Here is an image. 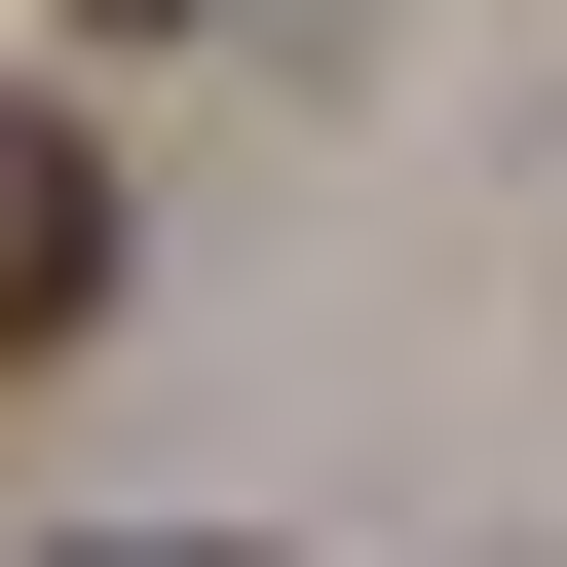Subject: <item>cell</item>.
<instances>
[{
	"label": "cell",
	"mask_w": 567,
	"mask_h": 567,
	"mask_svg": "<svg viewBox=\"0 0 567 567\" xmlns=\"http://www.w3.org/2000/svg\"><path fill=\"white\" fill-rule=\"evenodd\" d=\"M76 303H114V152H76V114H0V379H39Z\"/></svg>",
	"instance_id": "1"
},
{
	"label": "cell",
	"mask_w": 567,
	"mask_h": 567,
	"mask_svg": "<svg viewBox=\"0 0 567 567\" xmlns=\"http://www.w3.org/2000/svg\"><path fill=\"white\" fill-rule=\"evenodd\" d=\"M76 39H152V0H76Z\"/></svg>",
	"instance_id": "2"
}]
</instances>
